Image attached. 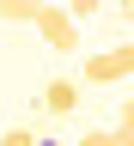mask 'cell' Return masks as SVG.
Returning <instances> with one entry per match:
<instances>
[{
  "mask_svg": "<svg viewBox=\"0 0 134 146\" xmlns=\"http://www.w3.org/2000/svg\"><path fill=\"white\" fill-rule=\"evenodd\" d=\"M122 6H128V0H122Z\"/></svg>",
  "mask_w": 134,
  "mask_h": 146,
  "instance_id": "11",
  "label": "cell"
},
{
  "mask_svg": "<svg viewBox=\"0 0 134 146\" xmlns=\"http://www.w3.org/2000/svg\"><path fill=\"white\" fill-rule=\"evenodd\" d=\"M43 6H49V0H0V18H6V25H31Z\"/></svg>",
  "mask_w": 134,
  "mask_h": 146,
  "instance_id": "4",
  "label": "cell"
},
{
  "mask_svg": "<svg viewBox=\"0 0 134 146\" xmlns=\"http://www.w3.org/2000/svg\"><path fill=\"white\" fill-rule=\"evenodd\" d=\"M73 146H122V140H116V128H91V134H79Z\"/></svg>",
  "mask_w": 134,
  "mask_h": 146,
  "instance_id": "6",
  "label": "cell"
},
{
  "mask_svg": "<svg viewBox=\"0 0 134 146\" xmlns=\"http://www.w3.org/2000/svg\"><path fill=\"white\" fill-rule=\"evenodd\" d=\"M116 140L134 146V98H122V110H116Z\"/></svg>",
  "mask_w": 134,
  "mask_h": 146,
  "instance_id": "5",
  "label": "cell"
},
{
  "mask_svg": "<svg viewBox=\"0 0 134 146\" xmlns=\"http://www.w3.org/2000/svg\"><path fill=\"white\" fill-rule=\"evenodd\" d=\"M37 146H61V140H37Z\"/></svg>",
  "mask_w": 134,
  "mask_h": 146,
  "instance_id": "10",
  "label": "cell"
},
{
  "mask_svg": "<svg viewBox=\"0 0 134 146\" xmlns=\"http://www.w3.org/2000/svg\"><path fill=\"white\" fill-rule=\"evenodd\" d=\"M67 12H73V18H91V12H98V0H67Z\"/></svg>",
  "mask_w": 134,
  "mask_h": 146,
  "instance_id": "8",
  "label": "cell"
},
{
  "mask_svg": "<svg viewBox=\"0 0 134 146\" xmlns=\"http://www.w3.org/2000/svg\"><path fill=\"white\" fill-rule=\"evenodd\" d=\"M122 18H134V0H128V6H122Z\"/></svg>",
  "mask_w": 134,
  "mask_h": 146,
  "instance_id": "9",
  "label": "cell"
},
{
  "mask_svg": "<svg viewBox=\"0 0 134 146\" xmlns=\"http://www.w3.org/2000/svg\"><path fill=\"white\" fill-rule=\"evenodd\" d=\"M37 104H43L49 116H73V110H79V79H49Z\"/></svg>",
  "mask_w": 134,
  "mask_h": 146,
  "instance_id": "3",
  "label": "cell"
},
{
  "mask_svg": "<svg viewBox=\"0 0 134 146\" xmlns=\"http://www.w3.org/2000/svg\"><path fill=\"white\" fill-rule=\"evenodd\" d=\"M0 146H37V134H31V128H6V134H0Z\"/></svg>",
  "mask_w": 134,
  "mask_h": 146,
  "instance_id": "7",
  "label": "cell"
},
{
  "mask_svg": "<svg viewBox=\"0 0 134 146\" xmlns=\"http://www.w3.org/2000/svg\"><path fill=\"white\" fill-rule=\"evenodd\" d=\"M31 25L43 31V43H49L55 55H67V49H79V18H73L67 6H55V0H49V6H43V12L31 18Z\"/></svg>",
  "mask_w": 134,
  "mask_h": 146,
  "instance_id": "2",
  "label": "cell"
},
{
  "mask_svg": "<svg viewBox=\"0 0 134 146\" xmlns=\"http://www.w3.org/2000/svg\"><path fill=\"white\" fill-rule=\"evenodd\" d=\"M85 85H116V79H134V43H110V49H91L85 67H79Z\"/></svg>",
  "mask_w": 134,
  "mask_h": 146,
  "instance_id": "1",
  "label": "cell"
}]
</instances>
